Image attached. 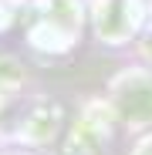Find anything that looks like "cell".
<instances>
[{"label":"cell","mask_w":152,"mask_h":155,"mask_svg":"<svg viewBox=\"0 0 152 155\" xmlns=\"http://www.w3.org/2000/svg\"><path fill=\"white\" fill-rule=\"evenodd\" d=\"M112 108L125 125H152V74L125 71L112 84Z\"/></svg>","instance_id":"cell-1"},{"label":"cell","mask_w":152,"mask_h":155,"mask_svg":"<svg viewBox=\"0 0 152 155\" xmlns=\"http://www.w3.org/2000/svg\"><path fill=\"white\" fill-rule=\"evenodd\" d=\"M142 51H145V58H149V61H152V34H149V37H145V44H142Z\"/></svg>","instance_id":"cell-2"},{"label":"cell","mask_w":152,"mask_h":155,"mask_svg":"<svg viewBox=\"0 0 152 155\" xmlns=\"http://www.w3.org/2000/svg\"><path fill=\"white\" fill-rule=\"evenodd\" d=\"M139 155H152V138H149V142H145V145L139 148Z\"/></svg>","instance_id":"cell-3"}]
</instances>
